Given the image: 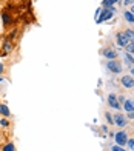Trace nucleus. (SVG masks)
<instances>
[{"instance_id": "obj_10", "label": "nucleus", "mask_w": 134, "mask_h": 151, "mask_svg": "<svg viewBox=\"0 0 134 151\" xmlns=\"http://www.w3.org/2000/svg\"><path fill=\"white\" fill-rule=\"evenodd\" d=\"M123 62H125V65L126 66H130V68H133L134 66V57H133V54H130V52H123Z\"/></svg>"}, {"instance_id": "obj_9", "label": "nucleus", "mask_w": 134, "mask_h": 151, "mask_svg": "<svg viewBox=\"0 0 134 151\" xmlns=\"http://www.w3.org/2000/svg\"><path fill=\"white\" fill-rule=\"evenodd\" d=\"M12 48H14V45H12V40H9L8 37L5 39V42H3V54L2 56H6V54H9L12 51Z\"/></svg>"}, {"instance_id": "obj_6", "label": "nucleus", "mask_w": 134, "mask_h": 151, "mask_svg": "<svg viewBox=\"0 0 134 151\" xmlns=\"http://www.w3.org/2000/svg\"><path fill=\"white\" fill-rule=\"evenodd\" d=\"M120 82H122L123 88H128V90L134 88V77H133V76H122Z\"/></svg>"}, {"instance_id": "obj_13", "label": "nucleus", "mask_w": 134, "mask_h": 151, "mask_svg": "<svg viewBox=\"0 0 134 151\" xmlns=\"http://www.w3.org/2000/svg\"><path fill=\"white\" fill-rule=\"evenodd\" d=\"M0 114H2L3 117H9L11 116V111H9V108L6 104H0Z\"/></svg>"}, {"instance_id": "obj_8", "label": "nucleus", "mask_w": 134, "mask_h": 151, "mask_svg": "<svg viewBox=\"0 0 134 151\" xmlns=\"http://www.w3.org/2000/svg\"><path fill=\"white\" fill-rule=\"evenodd\" d=\"M108 105H110L111 108H114V109H119V108H120L119 99H117L116 94H110V96H108Z\"/></svg>"}, {"instance_id": "obj_11", "label": "nucleus", "mask_w": 134, "mask_h": 151, "mask_svg": "<svg viewBox=\"0 0 134 151\" xmlns=\"http://www.w3.org/2000/svg\"><path fill=\"white\" fill-rule=\"evenodd\" d=\"M2 22H3V26H9L12 23V16L9 12H2Z\"/></svg>"}, {"instance_id": "obj_23", "label": "nucleus", "mask_w": 134, "mask_h": 151, "mask_svg": "<svg viewBox=\"0 0 134 151\" xmlns=\"http://www.w3.org/2000/svg\"><path fill=\"white\" fill-rule=\"evenodd\" d=\"M126 119H134V111H130L126 114Z\"/></svg>"}, {"instance_id": "obj_22", "label": "nucleus", "mask_w": 134, "mask_h": 151, "mask_svg": "<svg viewBox=\"0 0 134 151\" xmlns=\"http://www.w3.org/2000/svg\"><path fill=\"white\" fill-rule=\"evenodd\" d=\"M102 9H103V8H97V11H96V19H94V20H97V19L100 17V14H102Z\"/></svg>"}, {"instance_id": "obj_24", "label": "nucleus", "mask_w": 134, "mask_h": 151, "mask_svg": "<svg viewBox=\"0 0 134 151\" xmlns=\"http://www.w3.org/2000/svg\"><path fill=\"white\" fill-rule=\"evenodd\" d=\"M3 71H5V65H3V63H0V76L3 74Z\"/></svg>"}, {"instance_id": "obj_17", "label": "nucleus", "mask_w": 134, "mask_h": 151, "mask_svg": "<svg viewBox=\"0 0 134 151\" xmlns=\"http://www.w3.org/2000/svg\"><path fill=\"white\" fill-rule=\"evenodd\" d=\"M0 127H3V128H6V127H9V120L6 119V117H3V119H0Z\"/></svg>"}, {"instance_id": "obj_4", "label": "nucleus", "mask_w": 134, "mask_h": 151, "mask_svg": "<svg viewBox=\"0 0 134 151\" xmlns=\"http://www.w3.org/2000/svg\"><path fill=\"white\" fill-rule=\"evenodd\" d=\"M113 122H114V125L119 127V128H125L128 125V119L123 117V114H120V113H117L114 117H113Z\"/></svg>"}, {"instance_id": "obj_2", "label": "nucleus", "mask_w": 134, "mask_h": 151, "mask_svg": "<svg viewBox=\"0 0 134 151\" xmlns=\"http://www.w3.org/2000/svg\"><path fill=\"white\" fill-rule=\"evenodd\" d=\"M114 140H116V145L125 147L126 142H128V134H126L125 131H119V133L114 134Z\"/></svg>"}, {"instance_id": "obj_21", "label": "nucleus", "mask_w": 134, "mask_h": 151, "mask_svg": "<svg viewBox=\"0 0 134 151\" xmlns=\"http://www.w3.org/2000/svg\"><path fill=\"white\" fill-rule=\"evenodd\" d=\"M111 151H125L123 147H119V145H114V147H111Z\"/></svg>"}, {"instance_id": "obj_25", "label": "nucleus", "mask_w": 134, "mask_h": 151, "mask_svg": "<svg viewBox=\"0 0 134 151\" xmlns=\"http://www.w3.org/2000/svg\"><path fill=\"white\" fill-rule=\"evenodd\" d=\"M130 11H131V12H133V14H134V5L131 6V9H130Z\"/></svg>"}, {"instance_id": "obj_18", "label": "nucleus", "mask_w": 134, "mask_h": 151, "mask_svg": "<svg viewBox=\"0 0 134 151\" xmlns=\"http://www.w3.org/2000/svg\"><path fill=\"white\" fill-rule=\"evenodd\" d=\"M126 145H128V150L134 151V137H133V139H128V142H126Z\"/></svg>"}, {"instance_id": "obj_27", "label": "nucleus", "mask_w": 134, "mask_h": 151, "mask_svg": "<svg viewBox=\"0 0 134 151\" xmlns=\"http://www.w3.org/2000/svg\"><path fill=\"white\" fill-rule=\"evenodd\" d=\"M0 82H3V77H0Z\"/></svg>"}, {"instance_id": "obj_12", "label": "nucleus", "mask_w": 134, "mask_h": 151, "mask_svg": "<svg viewBox=\"0 0 134 151\" xmlns=\"http://www.w3.org/2000/svg\"><path fill=\"white\" fill-rule=\"evenodd\" d=\"M123 108H125V111H126V113L134 111V100H131V99H125V102H123Z\"/></svg>"}, {"instance_id": "obj_5", "label": "nucleus", "mask_w": 134, "mask_h": 151, "mask_svg": "<svg viewBox=\"0 0 134 151\" xmlns=\"http://www.w3.org/2000/svg\"><path fill=\"white\" fill-rule=\"evenodd\" d=\"M100 54L108 60H116V57H117V51H114L113 48H105V50L100 51Z\"/></svg>"}, {"instance_id": "obj_20", "label": "nucleus", "mask_w": 134, "mask_h": 151, "mask_svg": "<svg viewBox=\"0 0 134 151\" xmlns=\"http://www.w3.org/2000/svg\"><path fill=\"white\" fill-rule=\"evenodd\" d=\"M125 6H133L134 5V0H123V2H122Z\"/></svg>"}, {"instance_id": "obj_1", "label": "nucleus", "mask_w": 134, "mask_h": 151, "mask_svg": "<svg viewBox=\"0 0 134 151\" xmlns=\"http://www.w3.org/2000/svg\"><path fill=\"white\" fill-rule=\"evenodd\" d=\"M114 6H111V8H103L102 9V14H100V17L96 20V23H102V22H106V20H110L113 16H114Z\"/></svg>"}, {"instance_id": "obj_14", "label": "nucleus", "mask_w": 134, "mask_h": 151, "mask_svg": "<svg viewBox=\"0 0 134 151\" xmlns=\"http://www.w3.org/2000/svg\"><path fill=\"white\" fill-rule=\"evenodd\" d=\"M123 17H125V20H126L128 23H133V25H134V14H133L131 11H125V12H123Z\"/></svg>"}, {"instance_id": "obj_7", "label": "nucleus", "mask_w": 134, "mask_h": 151, "mask_svg": "<svg viewBox=\"0 0 134 151\" xmlns=\"http://www.w3.org/2000/svg\"><path fill=\"white\" fill-rule=\"evenodd\" d=\"M116 39H117V45H119L120 48H125L126 45L130 43V40H128V37H126L125 32H117Z\"/></svg>"}, {"instance_id": "obj_19", "label": "nucleus", "mask_w": 134, "mask_h": 151, "mask_svg": "<svg viewBox=\"0 0 134 151\" xmlns=\"http://www.w3.org/2000/svg\"><path fill=\"white\" fill-rule=\"evenodd\" d=\"M105 117H106V122H108V123H114V122H113V117H111L110 113H105Z\"/></svg>"}, {"instance_id": "obj_26", "label": "nucleus", "mask_w": 134, "mask_h": 151, "mask_svg": "<svg viewBox=\"0 0 134 151\" xmlns=\"http://www.w3.org/2000/svg\"><path fill=\"white\" fill-rule=\"evenodd\" d=\"M131 76H134V66L131 68Z\"/></svg>"}, {"instance_id": "obj_15", "label": "nucleus", "mask_w": 134, "mask_h": 151, "mask_svg": "<svg viewBox=\"0 0 134 151\" xmlns=\"http://www.w3.org/2000/svg\"><path fill=\"white\" fill-rule=\"evenodd\" d=\"M117 2H120V0H103L102 6H103V8H111V6H114Z\"/></svg>"}, {"instance_id": "obj_16", "label": "nucleus", "mask_w": 134, "mask_h": 151, "mask_svg": "<svg viewBox=\"0 0 134 151\" xmlns=\"http://www.w3.org/2000/svg\"><path fill=\"white\" fill-rule=\"evenodd\" d=\"M2 151H16V145H14L12 142H8L6 145H3Z\"/></svg>"}, {"instance_id": "obj_3", "label": "nucleus", "mask_w": 134, "mask_h": 151, "mask_svg": "<svg viewBox=\"0 0 134 151\" xmlns=\"http://www.w3.org/2000/svg\"><path fill=\"white\" fill-rule=\"evenodd\" d=\"M106 68H108L111 73H114V74H120V73H122V65H120L117 60H108V62H106Z\"/></svg>"}]
</instances>
